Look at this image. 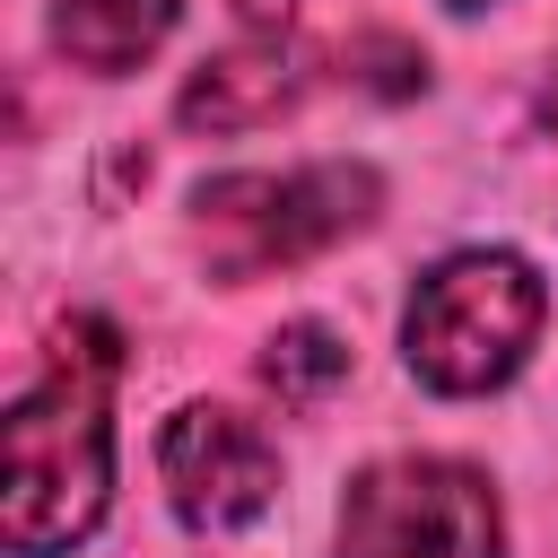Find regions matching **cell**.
<instances>
[{
    "mask_svg": "<svg viewBox=\"0 0 558 558\" xmlns=\"http://www.w3.org/2000/svg\"><path fill=\"white\" fill-rule=\"evenodd\" d=\"M235 9H244V26H253V35H279V26L296 17V0H235Z\"/></svg>",
    "mask_w": 558,
    "mask_h": 558,
    "instance_id": "obj_9",
    "label": "cell"
},
{
    "mask_svg": "<svg viewBox=\"0 0 558 558\" xmlns=\"http://www.w3.org/2000/svg\"><path fill=\"white\" fill-rule=\"evenodd\" d=\"M157 471H166V497H174V514H183L192 532H235V523H253V514L270 506V488H279L270 436H262L253 418L218 410V401H192V410L166 418Z\"/></svg>",
    "mask_w": 558,
    "mask_h": 558,
    "instance_id": "obj_5",
    "label": "cell"
},
{
    "mask_svg": "<svg viewBox=\"0 0 558 558\" xmlns=\"http://www.w3.org/2000/svg\"><path fill=\"white\" fill-rule=\"evenodd\" d=\"M113 366H122L113 331L70 323L52 375L35 392H17V410L0 427V541H9V558H61L96 532L105 488H113V418H105Z\"/></svg>",
    "mask_w": 558,
    "mask_h": 558,
    "instance_id": "obj_1",
    "label": "cell"
},
{
    "mask_svg": "<svg viewBox=\"0 0 558 558\" xmlns=\"http://www.w3.org/2000/svg\"><path fill=\"white\" fill-rule=\"evenodd\" d=\"M453 9H488V0H453Z\"/></svg>",
    "mask_w": 558,
    "mask_h": 558,
    "instance_id": "obj_10",
    "label": "cell"
},
{
    "mask_svg": "<svg viewBox=\"0 0 558 558\" xmlns=\"http://www.w3.org/2000/svg\"><path fill=\"white\" fill-rule=\"evenodd\" d=\"M541 270L523 253H497V244H471V253H445L410 314H401V349H410V375L427 392H497L532 340H541Z\"/></svg>",
    "mask_w": 558,
    "mask_h": 558,
    "instance_id": "obj_2",
    "label": "cell"
},
{
    "mask_svg": "<svg viewBox=\"0 0 558 558\" xmlns=\"http://www.w3.org/2000/svg\"><path fill=\"white\" fill-rule=\"evenodd\" d=\"M549 113H558V96H549Z\"/></svg>",
    "mask_w": 558,
    "mask_h": 558,
    "instance_id": "obj_11",
    "label": "cell"
},
{
    "mask_svg": "<svg viewBox=\"0 0 558 558\" xmlns=\"http://www.w3.org/2000/svg\"><path fill=\"white\" fill-rule=\"evenodd\" d=\"M340 375H349V340H340L331 323H288V331H270V349H262V384H270L288 410H314Z\"/></svg>",
    "mask_w": 558,
    "mask_h": 558,
    "instance_id": "obj_8",
    "label": "cell"
},
{
    "mask_svg": "<svg viewBox=\"0 0 558 558\" xmlns=\"http://www.w3.org/2000/svg\"><path fill=\"white\" fill-rule=\"evenodd\" d=\"M340 558H506V523L471 462L392 453L349 480Z\"/></svg>",
    "mask_w": 558,
    "mask_h": 558,
    "instance_id": "obj_4",
    "label": "cell"
},
{
    "mask_svg": "<svg viewBox=\"0 0 558 558\" xmlns=\"http://www.w3.org/2000/svg\"><path fill=\"white\" fill-rule=\"evenodd\" d=\"M296 96H305L296 44L262 35V44H235V52L201 61L192 87L174 96V113H183V131H253V122H279Z\"/></svg>",
    "mask_w": 558,
    "mask_h": 558,
    "instance_id": "obj_6",
    "label": "cell"
},
{
    "mask_svg": "<svg viewBox=\"0 0 558 558\" xmlns=\"http://www.w3.org/2000/svg\"><path fill=\"white\" fill-rule=\"evenodd\" d=\"M174 9L183 0H52V44H61V61L96 70V78H122L166 44Z\"/></svg>",
    "mask_w": 558,
    "mask_h": 558,
    "instance_id": "obj_7",
    "label": "cell"
},
{
    "mask_svg": "<svg viewBox=\"0 0 558 558\" xmlns=\"http://www.w3.org/2000/svg\"><path fill=\"white\" fill-rule=\"evenodd\" d=\"M375 218V174L366 166H288V174H218L192 192V227L201 253L227 279H262L288 270L323 244H340L349 227Z\"/></svg>",
    "mask_w": 558,
    "mask_h": 558,
    "instance_id": "obj_3",
    "label": "cell"
}]
</instances>
